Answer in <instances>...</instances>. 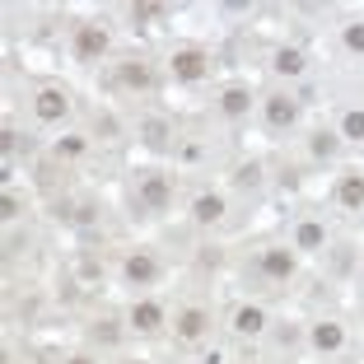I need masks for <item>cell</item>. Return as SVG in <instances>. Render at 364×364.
Returning <instances> with one entry per match:
<instances>
[{
  "mask_svg": "<svg viewBox=\"0 0 364 364\" xmlns=\"http://www.w3.org/2000/svg\"><path fill=\"white\" fill-rule=\"evenodd\" d=\"M262 276L289 280L294 276V252H289V247H267V252H262Z\"/></svg>",
  "mask_w": 364,
  "mask_h": 364,
  "instance_id": "obj_1",
  "label": "cell"
},
{
  "mask_svg": "<svg viewBox=\"0 0 364 364\" xmlns=\"http://www.w3.org/2000/svg\"><path fill=\"white\" fill-rule=\"evenodd\" d=\"M75 52L85 56V61L103 56V52H107V28H98V23H85V28L75 33Z\"/></svg>",
  "mask_w": 364,
  "mask_h": 364,
  "instance_id": "obj_2",
  "label": "cell"
},
{
  "mask_svg": "<svg viewBox=\"0 0 364 364\" xmlns=\"http://www.w3.org/2000/svg\"><path fill=\"white\" fill-rule=\"evenodd\" d=\"M173 75H178V80H201L205 75V52H196V47L173 52Z\"/></svg>",
  "mask_w": 364,
  "mask_h": 364,
  "instance_id": "obj_3",
  "label": "cell"
},
{
  "mask_svg": "<svg viewBox=\"0 0 364 364\" xmlns=\"http://www.w3.org/2000/svg\"><path fill=\"white\" fill-rule=\"evenodd\" d=\"M173 196L168 178H140V205H150V210H164Z\"/></svg>",
  "mask_w": 364,
  "mask_h": 364,
  "instance_id": "obj_4",
  "label": "cell"
},
{
  "mask_svg": "<svg viewBox=\"0 0 364 364\" xmlns=\"http://www.w3.org/2000/svg\"><path fill=\"white\" fill-rule=\"evenodd\" d=\"M33 107H38V117H43V122H61V117H65V107H70V98H65L61 89H43Z\"/></svg>",
  "mask_w": 364,
  "mask_h": 364,
  "instance_id": "obj_5",
  "label": "cell"
},
{
  "mask_svg": "<svg viewBox=\"0 0 364 364\" xmlns=\"http://www.w3.org/2000/svg\"><path fill=\"white\" fill-rule=\"evenodd\" d=\"M131 327H140V332H159L164 327V309L150 299H140L136 309H131Z\"/></svg>",
  "mask_w": 364,
  "mask_h": 364,
  "instance_id": "obj_6",
  "label": "cell"
},
{
  "mask_svg": "<svg viewBox=\"0 0 364 364\" xmlns=\"http://www.w3.org/2000/svg\"><path fill=\"white\" fill-rule=\"evenodd\" d=\"M294 117H299V107L289 103L285 94H271L267 98V122H271V127H294Z\"/></svg>",
  "mask_w": 364,
  "mask_h": 364,
  "instance_id": "obj_7",
  "label": "cell"
},
{
  "mask_svg": "<svg viewBox=\"0 0 364 364\" xmlns=\"http://www.w3.org/2000/svg\"><path fill=\"white\" fill-rule=\"evenodd\" d=\"M247 107H252V94H247V89H225V94H220V112H225V117H243Z\"/></svg>",
  "mask_w": 364,
  "mask_h": 364,
  "instance_id": "obj_8",
  "label": "cell"
},
{
  "mask_svg": "<svg viewBox=\"0 0 364 364\" xmlns=\"http://www.w3.org/2000/svg\"><path fill=\"white\" fill-rule=\"evenodd\" d=\"M154 271H159V267H154L150 252H136V257H127V280H136V285H150Z\"/></svg>",
  "mask_w": 364,
  "mask_h": 364,
  "instance_id": "obj_9",
  "label": "cell"
},
{
  "mask_svg": "<svg viewBox=\"0 0 364 364\" xmlns=\"http://www.w3.org/2000/svg\"><path fill=\"white\" fill-rule=\"evenodd\" d=\"M341 341H346V332L336 322H318V327H313V346H318V350H341Z\"/></svg>",
  "mask_w": 364,
  "mask_h": 364,
  "instance_id": "obj_10",
  "label": "cell"
},
{
  "mask_svg": "<svg viewBox=\"0 0 364 364\" xmlns=\"http://www.w3.org/2000/svg\"><path fill=\"white\" fill-rule=\"evenodd\" d=\"M192 215L196 220H201V225H215V220H220V215H225V196H196V205H192Z\"/></svg>",
  "mask_w": 364,
  "mask_h": 364,
  "instance_id": "obj_11",
  "label": "cell"
},
{
  "mask_svg": "<svg viewBox=\"0 0 364 364\" xmlns=\"http://www.w3.org/2000/svg\"><path fill=\"white\" fill-rule=\"evenodd\" d=\"M262 327H267V313H262V309H238V313H234V332L257 336Z\"/></svg>",
  "mask_w": 364,
  "mask_h": 364,
  "instance_id": "obj_12",
  "label": "cell"
},
{
  "mask_svg": "<svg viewBox=\"0 0 364 364\" xmlns=\"http://www.w3.org/2000/svg\"><path fill=\"white\" fill-rule=\"evenodd\" d=\"M201 332H205V313H201V309H187V313L178 318V336H182V341H196Z\"/></svg>",
  "mask_w": 364,
  "mask_h": 364,
  "instance_id": "obj_13",
  "label": "cell"
},
{
  "mask_svg": "<svg viewBox=\"0 0 364 364\" xmlns=\"http://www.w3.org/2000/svg\"><path fill=\"white\" fill-rule=\"evenodd\" d=\"M341 205L364 210V178H341Z\"/></svg>",
  "mask_w": 364,
  "mask_h": 364,
  "instance_id": "obj_14",
  "label": "cell"
},
{
  "mask_svg": "<svg viewBox=\"0 0 364 364\" xmlns=\"http://www.w3.org/2000/svg\"><path fill=\"white\" fill-rule=\"evenodd\" d=\"M122 85L127 89H150V70H145L140 61H127L122 65Z\"/></svg>",
  "mask_w": 364,
  "mask_h": 364,
  "instance_id": "obj_15",
  "label": "cell"
},
{
  "mask_svg": "<svg viewBox=\"0 0 364 364\" xmlns=\"http://www.w3.org/2000/svg\"><path fill=\"white\" fill-rule=\"evenodd\" d=\"M322 243H327V229H322V225H313V220L299 225V247H304V252H313V247H322Z\"/></svg>",
  "mask_w": 364,
  "mask_h": 364,
  "instance_id": "obj_16",
  "label": "cell"
},
{
  "mask_svg": "<svg viewBox=\"0 0 364 364\" xmlns=\"http://www.w3.org/2000/svg\"><path fill=\"white\" fill-rule=\"evenodd\" d=\"M276 70H280V75H299V70H304V56L294 52V47H285V52H276Z\"/></svg>",
  "mask_w": 364,
  "mask_h": 364,
  "instance_id": "obj_17",
  "label": "cell"
},
{
  "mask_svg": "<svg viewBox=\"0 0 364 364\" xmlns=\"http://www.w3.org/2000/svg\"><path fill=\"white\" fill-rule=\"evenodd\" d=\"M145 145H150V150H164V145H168V127H164V122H145Z\"/></svg>",
  "mask_w": 364,
  "mask_h": 364,
  "instance_id": "obj_18",
  "label": "cell"
},
{
  "mask_svg": "<svg viewBox=\"0 0 364 364\" xmlns=\"http://www.w3.org/2000/svg\"><path fill=\"white\" fill-rule=\"evenodd\" d=\"M56 154H61V159H80V154H85V136H65V140H56Z\"/></svg>",
  "mask_w": 364,
  "mask_h": 364,
  "instance_id": "obj_19",
  "label": "cell"
},
{
  "mask_svg": "<svg viewBox=\"0 0 364 364\" xmlns=\"http://www.w3.org/2000/svg\"><path fill=\"white\" fill-rule=\"evenodd\" d=\"M341 131H346V136H350V140H364V112H360V107H350V112H346Z\"/></svg>",
  "mask_w": 364,
  "mask_h": 364,
  "instance_id": "obj_20",
  "label": "cell"
},
{
  "mask_svg": "<svg viewBox=\"0 0 364 364\" xmlns=\"http://www.w3.org/2000/svg\"><path fill=\"white\" fill-rule=\"evenodd\" d=\"M313 154H318V159L336 154V136H332V131H318V136H313Z\"/></svg>",
  "mask_w": 364,
  "mask_h": 364,
  "instance_id": "obj_21",
  "label": "cell"
},
{
  "mask_svg": "<svg viewBox=\"0 0 364 364\" xmlns=\"http://www.w3.org/2000/svg\"><path fill=\"white\" fill-rule=\"evenodd\" d=\"M346 47H350V52H364V23H346Z\"/></svg>",
  "mask_w": 364,
  "mask_h": 364,
  "instance_id": "obj_22",
  "label": "cell"
},
{
  "mask_svg": "<svg viewBox=\"0 0 364 364\" xmlns=\"http://www.w3.org/2000/svg\"><path fill=\"white\" fill-rule=\"evenodd\" d=\"M159 14V5H136V23H150Z\"/></svg>",
  "mask_w": 364,
  "mask_h": 364,
  "instance_id": "obj_23",
  "label": "cell"
},
{
  "mask_svg": "<svg viewBox=\"0 0 364 364\" xmlns=\"http://www.w3.org/2000/svg\"><path fill=\"white\" fill-rule=\"evenodd\" d=\"M98 341H117V322H98Z\"/></svg>",
  "mask_w": 364,
  "mask_h": 364,
  "instance_id": "obj_24",
  "label": "cell"
},
{
  "mask_svg": "<svg viewBox=\"0 0 364 364\" xmlns=\"http://www.w3.org/2000/svg\"><path fill=\"white\" fill-rule=\"evenodd\" d=\"M257 178H262V173H257V164H252V168H238V182H243V187H252Z\"/></svg>",
  "mask_w": 364,
  "mask_h": 364,
  "instance_id": "obj_25",
  "label": "cell"
},
{
  "mask_svg": "<svg viewBox=\"0 0 364 364\" xmlns=\"http://www.w3.org/2000/svg\"><path fill=\"white\" fill-rule=\"evenodd\" d=\"M70 364H94V360H89V355H75V360H70Z\"/></svg>",
  "mask_w": 364,
  "mask_h": 364,
  "instance_id": "obj_26",
  "label": "cell"
}]
</instances>
